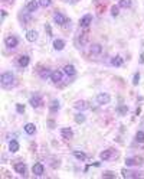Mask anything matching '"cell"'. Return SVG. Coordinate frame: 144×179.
Listing matches in <instances>:
<instances>
[{"instance_id": "cell-1", "label": "cell", "mask_w": 144, "mask_h": 179, "mask_svg": "<svg viewBox=\"0 0 144 179\" xmlns=\"http://www.w3.org/2000/svg\"><path fill=\"white\" fill-rule=\"evenodd\" d=\"M1 85H3V88H12L13 87V84H14V75H13V72H4L3 75H1Z\"/></svg>"}, {"instance_id": "cell-2", "label": "cell", "mask_w": 144, "mask_h": 179, "mask_svg": "<svg viewBox=\"0 0 144 179\" xmlns=\"http://www.w3.org/2000/svg\"><path fill=\"white\" fill-rule=\"evenodd\" d=\"M111 101V95L110 94H107V92H101L97 95V103L101 104V106H104V104H108Z\"/></svg>"}, {"instance_id": "cell-3", "label": "cell", "mask_w": 144, "mask_h": 179, "mask_svg": "<svg viewBox=\"0 0 144 179\" xmlns=\"http://www.w3.org/2000/svg\"><path fill=\"white\" fill-rule=\"evenodd\" d=\"M4 44H6L7 48H10V49H12V48H16V46L19 45V39H17L16 36H13V35H12V36H7V38L4 39Z\"/></svg>"}, {"instance_id": "cell-4", "label": "cell", "mask_w": 144, "mask_h": 179, "mask_svg": "<svg viewBox=\"0 0 144 179\" xmlns=\"http://www.w3.org/2000/svg\"><path fill=\"white\" fill-rule=\"evenodd\" d=\"M32 172H33V175H36V176H41V175H43L45 166L41 162H38V163H35L33 166H32Z\"/></svg>"}, {"instance_id": "cell-5", "label": "cell", "mask_w": 144, "mask_h": 179, "mask_svg": "<svg viewBox=\"0 0 144 179\" xmlns=\"http://www.w3.org/2000/svg\"><path fill=\"white\" fill-rule=\"evenodd\" d=\"M54 22L56 25H65L68 22V17L65 15H62V13H55L54 15Z\"/></svg>"}, {"instance_id": "cell-6", "label": "cell", "mask_w": 144, "mask_h": 179, "mask_svg": "<svg viewBox=\"0 0 144 179\" xmlns=\"http://www.w3.org/2000/svg\"><path fill=\"white\" fill-rule=\"evenodd\" d=\"M92 22V16L91 15H85L84 17H81V20H79V26L81 28H88L89 25Z\"/></svg>"}, {"instance_id": "cell-7", "label": "cell", "mask_w": 144, "mask_h": 179, "mask_svg": "<svg viewBox=\"0 0 144 179\" xmlns=\"http://www.w3.org/2000/svg\"><path fill=\"white\" fill-rule=\"evenodd\" d=\"M62 78H64V74H62V71H59V69L54 71V72H52V75H51V79H52L55 84L61 82V81H62Z\"/></svg>"}, {"instance_id": "cell-8", "label": "cell", "mask_w": 144, "mask_h": 179, "mask_svg": "<svg viewBox=\"0 0 144 179\" xmlns=\"http://www.w3.org/2000/svg\"><path fill=\"white\" fill-rule=\"evenodd\" d=\"M29 103H30V106H32L33 108H38V107L42 106V98H41L39 95H33V97L29 100Z\"/></svg>"}, {"instance_id": "cell-9", "label": "cell", "mask_w": 144, "mask_h": 179, "mask_svg": "<svg viewBox=\"0 0 144 179\" xmlns=\"http://www.w3.org/2000/svg\"><path fill=\"white\" fill-rule=\"evenodd\" d=\"M64 72H65L67 75H69V77H74V75L77 74V69H75V67H74L72 64H68V65H65V68H64Z\"/></svg>"}, {"instance_id": "cell-10", "label": "cell", "mask_w": 144, "mask_h": 179, "mask_svg": "<svg viewBox=\"0 0 144 179\" xmlns=\"http://www.w3.org/2000/svg\"><path fill=\"white\" fill-rule=\"evenodd\" d=\"M39 1H36V0H30V1H27V4H26V10L27 12H35L39 6Z\"/></svg>"}, {"instance_id": "cell-11", "label": "cell", "mask_w": 144, "mask_h": 179, "mask_svg": "<svg viewBox=\"0 0 144 179\" xmlns=\"http://www.w3.org/2000/svg\"><path fill=\"white\" fill-rule=\"evenodd\" d=\"M29 56L27 55H22L20 58H19V61H17V64H19V67H22V68H25V67H27L29 65Z\"/></svg>"}, {"instance_id": "cell-12", "label": "cell", "mask_w": 144, "mask_h": 179, "mask_svg": "<svg viewBox=\"0 0 144 179\" xmlns=\"http://www.w3.org/2000/svg\"><path fill=\"white\" fill-rule=\"evenodd\" d=\"M26 39H27L29 42H35V41L38 39V32H36V31H27V32H26Z\"/></svg>"}, {"instance_id": "cell-13", "label": "cell", "mask_w": 144, "mask_h": 179, "mask_svg": "<svg viewBox=\"0 0 144 179\" xmlns=\"http://www.w3.org/2000/svg\"><path fill=\"white\" fill-rule=\"evenodd\" d=\"M94 55H100L101 52H102V46L98 44H94V45H91V49H89Z\"/></svg>"}, {"instance_id": "cell-14", "label": "cell", "mask_w": 144, "mask_h": 179, "mask_svg": "<svg viewBox=\"0 0 144 179\" xmlns=\"http://www.w3.org/2000/svg\"><path fill=\"white\" fill-rule=\"evenodd\" d=\"M54 48H55L56 51H62L65 48V42L62 39H55L54 41Z\"/></svg>"}, {"instance_id": "cell-15", "label": "cell", "mask_w": 144, "mask_h": 179, "mask_svg": "<svg viewBox=\"0 0 144 179\" xmlns=\"http://www.w3.org/2000/svg\"><path fill=\"white\" fill-rule=\"evenodd\" d=\"M25 133L27 134H35L36 133V127H35L33 123H27L25 126Z\"/></svg>"}, {"instance_id": "cell-16", "label": "cell", "mask_w": 144, "mask_h": 179, "mask_svg": "<svg viewBox=\"0 0 144 179\" xmlns=\"http://www.w3.org/2000/svg\"><path fill=\"white\" fill-rule=\"evenodd\" d=\"M61 134H62V137H64V139H71V137H72V129H69V127H64V129L61 130Z\"/></svg>"}, {"instance_id": "cell-17", "label": "cell", "mask_w": 144, "mask_h": 179, "mask_svg": "<svg viewBox=\"0 0 144 179\" xmlns=\"http://www.w3.org/2000/svg\"><path fill=\"white\" fill-rule=\"evenodd\" d=\"M9 150L13 152V153L17 152V150H19V142H17V140H10V142H9Z\"/></svg>"}, {"instance_id": "cell-18", "label": "cell", "mask_w": 144, "mask_h": 179, "mask_svg": "<svg viewBox=\"0 0 144 179\" xmlns=\"http://www.w3.org/2000/svg\"><path fill=\"white\" fill-rule=\"evenodd\" d=\"M111 155H112V150H111V149H107V150H102V152H101L100 157L102 160H108L111 157Z\"/></svg>"}, {"instance_id": "cell-19", "label": "cell", "mask_w": 144, "mask_h": 179, "mask_svg": "<svg viewBox=\"0 0 144 179\" xmlns=\"http://www.w3.org/2000/svg\"><path fill=\"white\" fill-rule=\"evenodd\" d=\"M122 62H124V61H122V58H121V56L117 55L115 58H112V61H111V65H112V67H121Z\"/></svg>"}, {"instance_id": "cell-20", "label": "cell", "mask_w": 144, "mask_h": 179, "mask_svg": "<svg viewBox=\"0 0 144 179\" xmlns=\"http://www.w3.org/2000/svg\"><path fill=\"white\" fill-rule=\"evenodd\" d=\"M75 107H77L78 110H87V108H88V103L84 101V100L77 101V103H75Z\"/></svg>"}, {"instance_id": "cell-21", "label": "cell", "mask_w": 144, "mask_h": 179, "mask_svg": "<svg viewBox=\"0 0 144 179\" xmlns=\"http://www.w3.org/2000/svg\"><path fill=\"white\" fill-rule=\"evenodd\" d=\"M74 156H75V159H78V160H85V159H87V153H84V152H81V150H75V152H74Z\"/></svg>"}, {"instance_id": "cell-22", "label": "cell", "mask_w": 144, "mask_h": 179, "mask_svg": "<svg viewBox=\"0 0 144 179\" xmlns=\"http://www.w3.org/2000/svg\"><path fill=\"white\" fill-rule=\"evenodd\" d=\"M49 110L52 113H56L58 110H59V101L58 100H54L52 103H51V106H49Z\"/></svg>"}, {"instance_id": "cell-23", "label": "cell", "mask_w": 144, "mask_h": 179, "mask_svg": "<svg viewBox=\"0 0 144 179\" xmlns=\"http://www.w3.org/2000/svg\"><path fill=\"white\" fill-rule=\"evenodd\" d=\"M14 170L17 173H25L26 172V165L25 163H17V165H14Z\"/></svg>"}, {"instance_id": "cell-24", "label": "cell", "mask_w": 144, "mask_h": 179, "mask_svg": "<svg viewBox=\"0 0 144 179\" xmlns=\"http://www.w3.org/2000/svg\"><path fill=\"white\" fill-rule=\"evenodd\" d=\"M141 162H143L141 159H125V165H127V166H133V165L141 163Z\"/></svg>"}, {"instance_id": "cell-25", "label": "cell", "mask_w": 144, "mask_h": 179, "mask_svg": "<svg viewBox=\"0 0 144 179\" xmlns=\"http://www.w3.org/2000/svg\"><path fill=\"white\" fill-rule=\"evenodd\" d=\"M118 6H120V7H125V9H127V7H130V6H131V0H120V1H118Z\"/></svg>"}, {"instance_id": "cell-26", "label": "cell", "mask_w": 144, "mask_h": 179, "mask_svg": "<svg viewBox=\"0 0 144 179\" xmlns=\"http://www.w3.org/2000/svg\"><path fill=\"white\" fill-rule=\"evenodd\" d=\"M51 75H52V72H51L49 69H45V71H42V72H41V78H42V79L51 78Z\"/></svg>"}, {"instance_id": "cell-27", "label": "cell", "mask_w": 144, "mask_h": 179, "mask_svg": "<svg viewBox=\"0 0 144 179\" xmlns=\"http://www.w3.org/2000/svg\"><path fill=\"white\" fill-rule=\"evenodd\" d=\"M75 122H77V123H84V122H85V116H84V114H77V116H75Z\"/></svg>"}, {"instance_id": "cell-28", "label": "cell", "mask_w": 144, "mask_h": 179, "mask_svg": "<svg viewBox=\"0 0 144 179\" xmlns=\"http://www.w3.org/2000/svg\"><path fill=\"white\" fill-rule=\"evenodd\" d=\"M135 139H137V142H141V143H143L144 142V132H137Z\"/></svg>"}, {"instance_id": "cell-29", "label": "cell", "mask_w": 144, "mask_h": 179, "mask_svg": "<svg viewBox=\"0 0 144 179\" xmlns=\"http://www.w3.org/2000/svg\"><path fill=\"white\" fill-rule=\"evenodd\" d=\"M127 113H128V107H125V106H122V107L118 108V114H121V116H125Z\"/></svg>"}, {"instance_id": "cell-30", "label": "cell", "mask_w": 144, "mask_h": 179, "mask_svg": "<svg viewBox=\"0 0 144 179\" xmlns=\"http://www.w3.org/2000/svg\"><path fill=\"white\" fill-rule=\"evenodd\" d=\"M51 3H52V0H39V4H41V6H43V7L51 6Z\"/></svg>"}, {"instance_id": "cell-31", "label": "cell", "mask_w": 144, "mask_h": 179, "mask_svg": "<svg viewBox=\"0 0 144 179\" xmlns=\"http://www.w3.org/2000/svg\"><path fill=\"white\" fill-rule=\"evenodd\" d=\"M16 111L19 114H23L25 113V106L23 104H16Z\"/></svg>"}, {"instance_id": "cell-32", "label": "cell", "mask_w": 144, "mask_h": 179, "mask_svg": "<svg viewBox=\"0 0 144 179\" xmlns=\"http://www.w3.org/2000/svg\"><path fill=\"white\" fill-rule=\"evenodd\" d=\"M118 7H120V6H112V9H111V15H112V16H114V17H115V16H118Z\"/></svg>"}, {"instance_id": "cell-33", "label": "cell", "mask_w": 144, "mask_h": 179, "mask_svg": "<svg viewBox=\"0 0 144 179\" xmlns=\"http://www.w3.org/2000/svg\"><path fill=\"white\" fill-rule=\"evenodd\" d=\"M140 82V74L137 72V74H134V78H133V84L134 85H137Z\"/></svg>"}, {"instance_id": "cell-34", "label": "cell", "mask_w": 144, "mask_h": 179, "mask_svg": "<svg viewBox=\"0 0 144 179\" xmlns=\"http://www.w3.org/2000/svg\"><path fill=\"white\" fill-rule=\"evenodd\" d=\"M104 176L105 178H115V173L114 172H104Z\"/></svg>"}, {"instance_id": "cell-35", "label": "cell", "mask_w": 144, "mask_h": 179, "mask_svg": "<svg viewBox=\"0 0 144 179\" xmlns=\"http://www.w3.org/2000/svg\"><path fill=\"white\" fill-rule=\"evenodd\" d=\"M45 29L48 31V33H49V35H52V31H51V26H49V25H46V26H45Z\"/></svg>"}, {"instance_id": "cell-36", "label": "cell", "mask_w": 144, "mask_h": 179, "mask_svg": "<svg viewBox=\"0 0 144 179\" xmlns=\"http://www.w3.org/2000/svg\"><path fill=\"white\" fill-rule=\"evenodd\" d=\"M140 61H141V64H144V52L141 54V56H140Z\"/></svg>"}, {"instance_id": "cell-37", "label": "cell", "mask_w": 144, "mask_h": 179, "mask_svg": "<svg viewBox=\"0 0 144 179\" xmlns=\"http://www.w3.org/2000/svg\"><path fill=\"white\" fill-rule=\"evenodd\" d=\"M49 126H51V127H54V126H55V123H54V120H49Z\"/></svg>"}]
</instances>
